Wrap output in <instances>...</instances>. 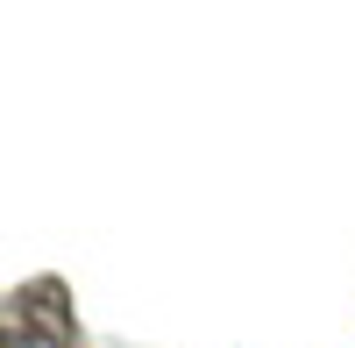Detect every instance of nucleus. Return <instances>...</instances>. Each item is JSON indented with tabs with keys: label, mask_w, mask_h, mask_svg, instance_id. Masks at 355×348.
<instances>
[]
</instances>
